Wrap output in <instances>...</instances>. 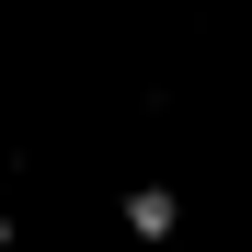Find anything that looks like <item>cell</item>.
<instances>
[{
	"label": "cell",
	"instance_id": "1",
	"mask_svg": "<svg viewBox=\"0 0 252 252\" xmlns=\"http://www.w3.org/2000/svg\"><path fill=\"white\" fill-rule=\"evenodd\" d=\"M115 218H126V241H172V229H184V195H172V184H126Z\"/></svg>",
	"mask_w": 252,
	"mask_h": 252
},
{
	"label": "cell",
	"instance_id": "2",
	"mask_svg": "<svg viewBox=\"0 0 252 252\" xmlns=\"http://www.w3.org/2000/svg\"><path fill=\"white\" fill-rule=\"evenodd\" d=\"M0 252H12V206H0Z\"/></svg>",
	"mask_w": 252,
	"mask_h": 252
}]
</instances>
